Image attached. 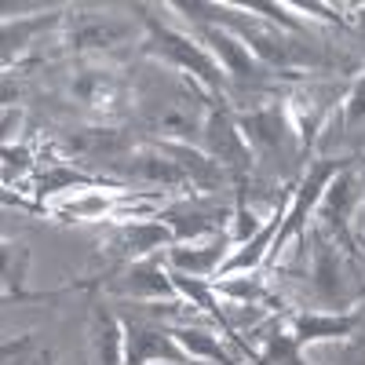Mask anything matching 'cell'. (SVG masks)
<instances>
[{"label":"cell","instance_id":"obj_1","mask_svg":"<svg viewBox=\"0 0 365 365\" xmlns=\"http://www.w3.org/2000/svg\"><path fill=\"white\" fill-rule=\"evenodd\" d=\"M344 168V161H322V165H314L311 168V175H307V182H303V190H299V197H296V205H292V212H289V220H285V227L278 230V237H274V249H278L282 245V241L299 227V220H303V212H307L314 201H318V190L325 187V182L332 179V175H336Z\"/></svg>","mask_w":365,"mask_h":365},{"label":"cell","instance_id":"obj_2","mask_svg":"<svg viewBox=\"0 0 365 365\" xmlns=\"http://www.w3.org/2000/svg\"><path fill=\"white\" fill-rule=\"evenodd\" d=\"M154 34H158V41H161V48L175 58L179 66H187V70H194L201 81H208V84H216L220 81V70H216V63L205 55V51H197L187 37H179V34H168V29H161V26H154Z\"/></svg>","mask_w":365,"mask_h":365},{"label":"cell","instance_id":"obj_3","mask_svg":"<svg viewBox=\"0 0 365 365\" xmlns=\"http://www.w3.org/2000/svg\"><path fill=\"white\" fill-rule=\"evenodd\" d=\"M146 358H168L179 361V351L168 344V336L150 329H128V365H143Z\"/></svg>","mask_w":365,"mask_h":365},{"label":"cell","instance_id":"obj_4","mask_svg":"<svg viewBox=\"0 0 365 365\" xmlns=\"http://www.w3.org/2000/svg\"><path fill=\"white\" fill-rule=\"evenodd\" d=\"M208 139H212V150H216L220 161H234V165L245 161V146H241V135L230 128L227 117H212V120H208Z\"/></svg>","mask_w":365,"mask_h":365},{"label":"cell","instance_id":"obj_5","mask_svg":"<svg viewBox=\"0 0 365 365\" xmlns=\"http://www.w3.org/2000/svg\"><path fill=\"white\" fill-rule=\"evenodd\" d=\"M212 44H216V51L223 55V63L230 66V73H237V77H252L256 73V66H252V58H249V51L241 48L234 37H227V34H220V29H212Z\"/></svg>","mask_w":365,"mask_h":365},{"label":"cell","instance_id":"obj_6","mask_svg":"<svg viewBox=\"0 0 365 365\" xmlns=\"http://www.w3.org/2000/svg\"><path fill=\"white\" fill-rule=\"evenodd\" d=\"M245 132H249L256 143L278 146V143H282V135H285V125H282L278 110H263V113H252V117H245Z\"/></svg>","mask_w":365,"mask_h":365},{"label":"cell","instance_id":"obj_7","mask_svg":"<svg viewBox=\"0 0 365 365\" xmlns=\"http://www.w3.org/2000/svg\"><path fill=\"white\" fill-rule=\"evenodd\" d=\"M354 329V318H299L296 332L299 340H318V336H344V332Z\"/></svg>","mask_w":365,"mask_h":365},{"label":"cell","instance_id":"obj_8","mask_svg":"<svg viewBox=\"0 0 365 365\" xmlns=\"http://www.w3.org/2000/svg\"><path fill=\"white\" fill-rule=\"evenodd\" d=\"M278 223H282V212H278V216H270V223H267V227L256 234V241H252V245H249L245 252H237V256H234V259H230L223 270L230 274V270H245V267H256V263H259V256H263V249L270 245V237H278Z\"/></svg>","mask_w":365,"mask_h":365},{"label":"cell","instance_id":"obj_9","mask_svg":"<svg viewBox=\"0 0 365 365\" xmlns=\"http://www.w3.org/2000/svg\"><path fill=\"white\" fill-rule=\"evenodd\" d=\"M132 172L143 175V179H154V182H179V179H187V168H182L179 161H165V158H135Z\"/></svg>","mask_w":365,"mask_h":365},{"label":"cell","instance_id":"obj_10","mask_svg":"<svg viewBox=\"0 0 365 365\" xmlns=\"http://www.w3.org/2000/svg\"><path fill=\"white\" fill-rule=\"evenodd\" d=\"M117 146H120L117 132H99V128H88V132L70 135V150H77V154H113Z\"/></svg>","mask_w":365,"mask_h":365},{"label":"cell","instance_id":"obj_11","mask_svg":"<svg viewBox=\"0 0 365 365\" xmlns=\"http://www.w3.org/2000/svg\"><path fill=\"white\" fill-rule=\"evenodd\" d=\"M351 197H354L351 179H336V182H332V187H329V201H325V220L340 227V223H344V216H347Z\"/></svg>","mask_w":365,"mask_h":365},{"label":"cell","instance_id":"obj_12","mask_svg":"<svg viewBox=\"0 0 365 365\" xmlns=\"http://www.w3.org/2000/svg\"><path fill=\"white\" fill-rule=\"evenodd\" d=\"M161 220H165V223H172L175 237H194V234L212 230V220H208V216H201V212H165Z\"/></svg>","mask_w":365,"mask_h":365},{"label":"cell","instance_id":"obj_13","mask_svg":"<svg viewBox=\"0 0 365 365\" xmlns=\"http://www.w3.org/2000/svg\"><path fill=\"white\" fill-rule=\"evenodd\" d=\"M172 336H179V344L187 347L190 354H205V358L220 361V365H230V358L223 354V347H220L216 340H208L205 332H172Z\"/></svg>","mask_w":365,"mask_h":365},{"label":"cell","instance_id":"obj_14","mask_svg":"<svg viewBox=\"0 0 365 365\" xmlns=\"http://www.w3.org/2000/svg\"><path fill=\"white\" fill-rule=\"evenodd\" d=\"M132 289L135 292H154V296H168L172 282H165V274L158 267H135L132 270Z\"/></svg>","mask_w":365,"mask_h":365},{"label":"cell","instance_id":"obj_15","mask_svg":"<svg viewBox=\"0 0 365 365\" xmlns=\"http://www.w3.org/2000/svg\"><path fill=\"white\" fill-rule=\"evenodd\" d=\"M220 256H223V249H220V245H216V249H205V252H182V249H175V252H172V263H175V267H182V270L201 274V270H208V267H216V263H220Z\"/></svg>","mask_w":365,"mask_h":365},{"label":"cell","instance_id":"obj_16","mask_svg":"<svg viewBox=\"0 0 365 365\" xmlns=\"http://www.w3.org/2000/svg\"><path fill=\"white\" fill-rule=\"evenodd\" d=\"M117 37H125V26H110V22H103V26H88V29H81V34H77V44H81V48H103V44H113Z\"/></svg>","mask_w":365,"mask_h":365},{"label":"cell","instance_id":"obj_17","mask_svg":"<svg viewBox=\"0 0 365 365\" xmlns=\"http://www.w3.org/2000/svg\"><path fill=\"white\" fill-rule=\"evenodd\" d=\"M125 237H128L132 252H146V249H158L168 234H165V227H132Z\"/></svg>","mask_w":365,"mask_h":365},{"label":"cell","instance_id":"obj_18","mask_svg":"<svg viewBox=\"0 0 365 365\" xmlns=\"http://www.w3.org/2000/svg\"><path fill=\"white\" fill-rule=\"evenodd\" d=\"M172 285H175V289H182L187 296H194V299H197V307H208L212 314L220 318V307H212V296H208V289H205V285H197V282H190V278H182V274H172Z\"/></svg>","mask_w":365,"mask_h":365},{"label":"cell","instance_id":"obj_19","mask_svg":"<svg viewBox=\"0 0 365 365\" xmlns=\"http://www.w3.org/2000/svg\"><path fill=\"white\" fill-rule=\"evenodd\" d=\"M318 289L322 296H336V263L329 252H318Z\"/></svg>","mask_w":365,"mask_h":365},{"label":"cell","instance_id":"obj_20","mask_svg":"<svg viewBox=\"0 0 365 365\" xmlns=\"http://www.w3.org/2000/svg\"><path fill=\"white\" fill-rule=\"evenodd\" d=\"M70 182H84V175H77V172H51L48 179H41V194H48L55 187H70Z\"/></svg>","mask_w":365,"mask_h":365},{"label":"cell","instance_id":"obj_21","mask_svg":"<svg viewBox=\"0 0 365 365\" xmlns=\"http://www.w3.org/2000/svg\"><path fill=\"white\" fill-rule=\"evenodd\" d=\"M347 117H351V120H361V117H365V81H361V84H358V91H354Z\"/></svg>","mask_w":365,"mask_h":365},{"label":"cell","instance_id":"obj_22","mask_svg":"<svg viewBox=\"0 0 365 365\" xmlns=\"http://www.w3.org/2000/svg\"><path fill=\"white\" fill-rule=\"evenodd\" d=\"M361 29H365V19H361Z\"/></svg>","mask_w":365,"mask_h":365}]
</instances>
